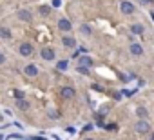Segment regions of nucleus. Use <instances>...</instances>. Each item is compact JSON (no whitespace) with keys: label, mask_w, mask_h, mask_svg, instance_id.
Instances as JSON below:
<instances>
[{"label":"nucleus","mask_w":154,"mask_h":140,"mask_svg":"<svg viewBox=\"0 0 154 140\" xmlns=\"http://www.w3.org/2000/svg\"><path fill=\"white\" fill-rule=\"evenodd\" d=\"M31 53H33V46H31L29 42H24V44L20 46V55H22V56H29Z\"/></svg>","instance_id":"nucleus-4"},{"label":"nucleus","mask_w":154,"mask_h":140,"mask_svg":"<svg viewBox=\"0 0 154 140\" xmlns=\"http://www.w3.org/2000/svg\"><path fill=\"white\" fill-rule=\"evenodd\" d=\"M58 29H60V31H71L72 27H71V22H69L67 18H60V20H58Z\"/></svg>","instance_id":"nucleus-6"},{"label":"nucleus","mask_w":154,"mask_h":140,"mask_svg":"<svg viewBox=\"0 0 154 140\" xmlns=\"http://www.w3.org/2000/svg\"><path fill=\"white\" fill-rule=\"evenodd\" d=\"M17 106H18V109H22V111L29 107V104H27V102H26L24 98H20V100H17Z\"/></svg>","instance_id":"nucleus-14"},{"label":"nucleus","mask_w":154,"mask_h":140,"mask_svg":"<svg viewBox=\"0 0 154 140\" xmlns=\"http://www.w3.org/2000/svg\"><path fill=\"white\" fill-rule=\"evenodd\" d=\"M0 35H2V38H9L11 37V33L8 29H0Z\"/></svg>","instance_id":"nucleus-18"},{"label":"nucleus","mask_w":154,"mask_h":140,"mask_svg":"<svg viewBox=\"0 0 154 140\" xmlns=\"http://www.w3.org/2000/svg\"><path fill=\"white\" fill-rule=\"evenodd\" d=\"M78 65H84V67H91L93 65V58L91 56H78Z\"/></svg>","instance_id":"nucleus-8"},{"label":"nucleus","mask_w":154,"mask_h":140,"mask_svg":"<svg viewBox=\"0 0 154 140\" xmlns=\"http://www.w3.org/2000/svg\"><path fill=\"white\" fill-rule=\"evenodd\" d=\"M136 11V8L131 4V2H122V13H125V15H132Z\"/></svg>","instance_id":"nucleus-5"},{"label":"nucleus","mask_w":154,"mask_h":140,"mask_svg":"<svg viewBox=\"0 0 154 140\" xmlns=\"http://www.w3.org/2000/svg\"><path fill=\"white\" fill-rule=\"evenodd\" d=\"M62 44H63L65 47H74V46H76V40L71 38V37H63V38H62Z\"/></svg>","instance_id":"nucleus-9"},{"label":"nucleus","mask_w":154,"mask_h":140,"mask_svg":"<svg viewBox=\"0 0 154 140\" xmlns=\"http://www.w3.org/2000/svg\"><path fill=\"white\" fill-rule=\"evenodd\" d=\"M82 31H84V35H91V27L89 26H82Z\"/></svg>","instance_id":"nucleus-19"},{"label":"nucleus","mask_w":154,"mask_h":140,"mask_svg":"<svg viewBox=\"0 0 154 140\" xmlns=\"http://www.w3.org/2000/svg\"><path fill=\"white\" fill-rule=\"evenodd\" d=\"M78 73H82V75H87L89 73V67H84V65H78V69H76Z\"/></svg>","instance_id":"nucleus-16"},{"label":"nucleus","mask_w":154,"mask_h":140,"mask_svg":"<svg viewBox=\"0 0 154 140\" xmlns=\"http://www.w3.org/2000/svg\"><path fill=\"white\" fill-rule=\"evenodd\" d=\"M53 6L54 8H60V0H53Z\"/></svg>","instance_id":"nucleus-26"},{"label":"nucleus","mask_w":154,"mask_h":140,"mask_svg":"<svg viewBox=\"0 0 154 140\" xmlns=\"http://www.w3.org/2000/svg\"><path fill=\"white\" fill-rule=\"evenodd\" d=\"M56 67L60 69V71H65V69L69 67V62H67V60H60V62L56 64Z\"/></svg>","instance_id":"nucleus-13"},{"label":"nucleus","mask_w":154,"mask_h":140,"mask_svg":"<svg viewBox=\"0 0 154 140\" xmlns=\"http://www.w3.org/2000/svg\"><path fill=\"white\" fill-rule=\"evenodd\" d=\"M74 89L72 88H63L62 89V97H65V98H74Z\"/></svg>","instance_id":"nucleus-10"},{"label":"nucleus","mask_w":154,"mask_h":140,"mask_svg":"<svg viewBox=\"0 0 154 140\" xmlns=\"http://www.w3.org/2000/svg\"><path fill=\"white\" fill-rule=\"evenodd\" d=\"M136 131L141 133V135H145V133L150 131V124H149L147 120H138V124H136Z\"/></svg>","instance_id":"nucleus-1"},{"label":"nucleus","mask_w":154,"mask_h":140,"mask_svg":"<svg viewBox=\"0 0 154 140\" xmlns=\"http://www.w3.org/2000/svg\"><path fill=\"white\" fill-rule=\"evenodd\" d=\"M131 53H132L134 56H141V55H143V47H141L140 44H131Z\"/></svg>","instance_id":"nucleus-7"},{"label":"nucleus","mask_w":154,"mask_h":140,"mask_svg":"<svg viewBox=\"0 0 154 140\" xmlns=\"http://www.w3.org/2000/svg\"><path fill=\"white\" fill-rule=\"evenodd\" d=\"M24 73H26L27 77H36V75H38V67H36L35 64H29V65L24 67Z\"/></svg>","instance_id":"nucleus-3"},{"label":"nucleus","mask_w":154,"mask_h":140,"mask_svg":"<svg viewBox=\"0 0 154 140\" xmlns=\"http://www.w3.org/2000/svg\"><path fill=\"white\" fill-rule=\"evenodd\" d=\"M65 131H67V133H69V135H74V133H76V129H74V127H72V126H71V127H67V129H65Z\"/></svg>","instance_id":"nucleus-22"},{"label":"nucleus","mask_w":154,"mask_h":140,"mask_svg":"<svg viewBox=\"0 0 154 140\" xmlns=\"http://www.w3.org/2000/svg\"><path fill=\"white\" fill-rule=\"evenodd\" d=\"M154 0H141V4H152Z\"/></svg>","instance_id":"nucleus-27"},{"label":"nucleus","mask_w":154,"mask_h":140,"mask_svg":"<svg viewBox=\"0 0 154 140\" xmlns=\"http://www.w3.org/2000/svg\"><path fill=\"white\" fill-rule=\"evenodd\" d=\"M18 18H20V20H24V22H31V18H33V17L29 15V11H24V9H22V11H18Z\"/></svg>","instance_id":"nucleus-11"},{"label":"nucleus","mask_w":154,"mask_h":140,"mask_svg":"<svg viewBox=\"0 0 154 140\" xmlns=\"http://www.w3.org/2000/svg\"><path fill=\"white\" fill-rule=\"evenodd\" d=\"M6 62V55L4 53H0V64H4Z\"/></svg>","instance_id":"nucleus-24"},{"label":"nucleus","mask_w":154,"mask_h":140,"mask_svg":"<svg viewBox=\"0 0 154 140\" xmlns=\"http://www.w3.org/2000/svg\"><path fill=\"white\" fill-rule=\"evenodd\" d=\"M91 129H93V124H87V126H85L82 131H91Z\"/></svg>","instance_id":"nucleus-23"},{"label":"nucleus","mask_w":154,"mask_h":140,"mask_svg":"<svg viewBox=\"0 0 154 140\" xmlns=\"http://www.w3.org/2000/svg\"><path fill=\"white\" fill-rule=\"evenodd\" d=\"M49 11H51V9H49L47 6H42V8H40V13H42L44 17H47V15H49Z\"/></svg>","instance_id":"nucleus-17"},{"label":"nucleus","mask_w":154,"mask_h":140,"mask_svg":"<svg viewBox=\"0 0 154 140\" xmlns=\"http://www.w3.org/2000/svg\"><path fill=\"white\" fill-rule=\"evenodd\" d=\"M87 140H91V138H87Z\"/></svg>","instance_id":"nucleus-29"},{"label":"nucleus","mask_w":154,"mask_h":140,"mask_svg":"<svg viewBox=\"0 0 154 140\" xmlns=\"http://www.w3.org/2000/svg\"><path fill=\"white\" fill-rule=\"evenodd\" d=\"M40 56H42L44 60H53V58H54V49H53V47H44V49L40 51Z\"/></svg>","instance_id":"nucleus-2"},{"label":"nucleus","mask_w":154,"mask_h":140,"mask_svg":"<svg viewBox=\"0 0 154 140\" xmlns=\"http://www.w3.org/2000/svg\"><path fill=\"white\" fill-rule=\"evenodd\" d=\"M49 116H51V118H58L60 115H58V113H54V111H51V115H49Z\"/></svg>","instance_id":"nucleus-25"},{"label":"nucleus","mask_w":154,"mask_h":140,"mask_svg":"<svg viewBox=\"0 0 154 140\" xmlns=\"http://www.w3.org/2000/svg\"><path fill=\"white\" fill-rule=\"evenodd\" d=\"M105 127H107V131H116V124H109Z\"/></svg>","instance_id":"nucleus-20"},{"label":"nucleus","mask_w":154,"mask_h":140,"mask_svg":"<svg viewBox=\"0 0 154 140\" xmlns=\"http://www.w3.org/2000/svg\"><path fill=\"white\" fill-rule=\"evenodd\" d=\"M0 118H2V115H0Z\"/></svg>","instance_id":"nucleus-28"},{"label":"nucleus","mask_w":154,"mask_h":140,"mask_svg":"<svg viewBox=\"0 0 154 140\" xmlns=\"http://www.w3.org/2000/svg\"><path fill=\"white\" fill-rule=\"evenodd\" d=\"M131 31H132L134 35H143V31H145V27H143L141 24H134V26H131Z\"/></svg>","instance_id":"nucleus-12"},{"label":"nucleus","mask_w":154,"mask_h":140,"mask_svg":"<svg viewBox=\"0 0 154 140\" xmlns=\"http://www.w3.org/2000/svg\"><path fill=\"white\" fill-rule=\"evenodd\" d=\"M136 113H138V116H140V118H147V116H149V113H147V109H145V107H138V111H136Z\"/></svg>","instance_id":"nucleus-15"},{"label":"nucleus","mask_w":154,"mask_h":140,"mask_svg":"<svg viewBox=\"0 0 154 140\" xmlns=\"http://www.w3.org/2000/svg\"><path fill=\"white\" fill-rule=\"evenodd\" d=\"M15 97L20 100V98H24V93H22V91H15Z\"/></svg>","instance_id":"nucleus-21"}]
</instances>
